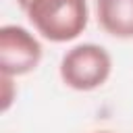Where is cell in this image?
Instances as JSON below:
<instances>
[{
	"label": "cell",
	"instance_id": "6da1fadb",
	"mask_svg": "<svg viewBox=\"0 0 133 133\" xmlns=\"http://www.w3.org/2000/svg\"><path fill=\"white\" fill-rule=\"evenodd\" d=\"M33 29L48 42L77 39L89 21L87 0H17Z\"/></svg>",
	"mask_w": 133,
	"mask_h": 133
},
{
	"label": "cell",
	"instance_id": "7a4b0ae2",
	"mask_svg": "<svg viewBox=\"0 0 133 133\" xmlns=\"http://www.w3.org/2000/svg\"><path fill=\"white\" fill-rule=\"evenodd\" d=\"M58 73L66 87L75 91H94L110 79L112 56L104 46L91 42L77 44L62 54Z\"/></svg>",
	"mask_w": 133,
	"mask_h": 133
},
{
	"label": "cell",
	"instance_id": "3957f363",
	"mask_svg": "<svg viewBox=\"0 0 133 133\" xmlns=\"http://www.w3.org/2000/svg\"><path fill=\"white\" fill-rule=\"evenodd\" d=\"M42 62L39 39L21 25L0 27V75L21 77Z\"/></svg>",
	"mask_w": 133,
	"mask_h": 133
},
{
	"label": "cell",
	"instance_id": "277c9868",
	"mask_svg": "<svg viewBox=\"0 0 133 133\" xmlns=\"http://www.w3.org/2000/svg\"><path fill=\"white\" fill-rule=\"evenodd\" d=\"M98 25L112 37H133V0H96Z\"/></svg>",
	"mask_w": 133,
	"mask_h": 133
},
{
	"label": "cell",
	"instance_id": "5b68a950",
	"mask_svg": "<svg viewBox=\"0 0 133 133\" xmlns=\"http://www.w3.org/2000/svg\"><path fill=\"white\" fill-rule=\"evenodd\" d=\"M0 81H2V110L6 112L12 102V77L0 75Z\"/></svg>",
	"mask_w": 133,
	"mask_h": 133
},
{
	"label": "cell",
	"instance_id": "8992f818",
	"mask_svg": "<svg viewBox=\"0 0 133 133\" xmlns=\"http://www.w3.org/2000/svg\"><path fill=\"white\" fill-rule=\"evenodd\" d=\"M94 133H112V131H94Z\"/></svg>",
	"mask_w": 133,
	"mask_h": 133
}]
</instances>
